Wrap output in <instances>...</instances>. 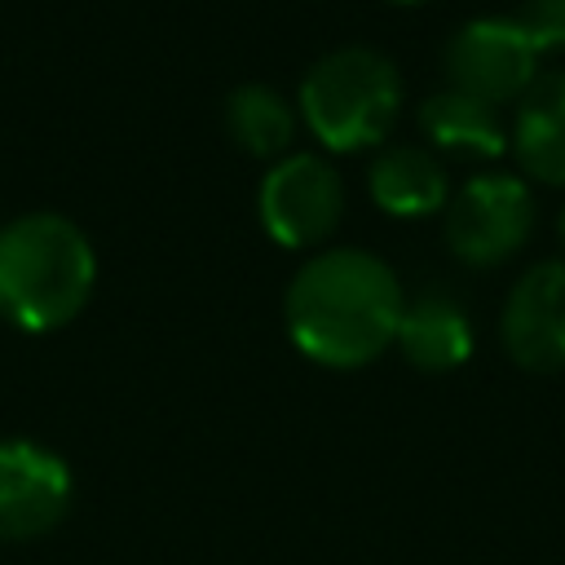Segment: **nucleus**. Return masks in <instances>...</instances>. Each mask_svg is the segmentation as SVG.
<instances>
[{
  "instance_id": "f257e3e1",
  "label": "nucleus",
  "mask_w": 565,
  "mask_h": 565,
  "mask_svg": "<svg viewBox=\"0 0 565 565\" xmlns=\"http://www.w3.org/2000/svg\"><path fill=\"white\" fill-rule=\"evenodd\" d=\"M402 305V282L380 256L362 247H335L296 269L282 309L287 331L305 358L353 371L375 362L397 340Z\"/></svg>"
},
{
  "instance_id": "f03ea898",
  "label": "nucleus",
  "mask_w": 565,
  "mask_h": 565,
  "mask_svg": "<svg viewBox=\"0 0 565 565\" xmlns=\"http://www.w3.org/2000/svg\"><path fill=\"white\" fill-rule=\"evenodd\" d=\"M97 282L84 230L57 212H26L0 230V318L18 331L71 322Z\"/></svg>"
},
{
  "instance_id": "7ed1b4c3",
  "label": "nucleus",
  "mask_w": 565,
  "mask_h": 565,
  "mask_svg": "<svg viewBox=\"0 0 565 565\" xmlns=\"http://www.w3.org/2000/svg\"><path fill=\"white\" fill-rule=\"evenodd\" d=\"M300 119L327 150H366L388 137L402 110V75L375 49H335L300 79Z\"/></svg>"
},
{
  "instance_id": "20e7f679",
  "label": "nucleus",
  "mask_w": 565,
  "mask_h": 565,
  "mask_svg": "<svg viewBox=\"0 0 565 565\" xmlns=\"http://www.w3.org/2000/svg\"><path fill=\"white\" fill-rule=\"evenodd\" d=\"M534 221H539V207L525 177L477 172L446 199L441 234L455 260L472 269H494L530 243Z\"/></svg>"
},
{
  "instance_id": "39448f33",
  "label": "nucleus",
  "mask_w": 565,
  "mask_h": 565,
  "mask_svg": "<svg viewBox=\"0 0 565 565\" xmlns=\"http://www.w3.org/2000/svg\"><path fill=\"white\" fill-rule=\"evenodd\" d=\"M441 71L450 88L472 93L490 106H508L521 102L539 79V53L512 18H472L446 40Z\"/></svg>"
},
{
  "instance_id": "423d86ee",
  "label": "nucleus",
  "mask_w": 565,
  "mask_h": 565,
  "mask_svg": "<svg viewBox=\"0 0 565 565\" xmlns=\"http://www.w3.org/2000/svg\"><path fill=\"white\" fill-rule=\"evenodd\" d=\"M344 216V181L318 154H287L260 181V225L282 247H318Z\"/></svg>"
},
{
  "instance_id": "0eeeda50",
  "label": "nucleus",
  "mask_w": 565,
  "mask_h": 565,
  "mask_svg": "<svg viewBox=\"0 0 565 565\" xmlns=\"http://www.w3.org/2000/svg\"><path fill=\"white\" fill-rule=\"evenodd\" d=\"M499 340L503 353L530 375L565 371V256L530 265L508 287Z\"/></svg>"
},
{
  "instance_id": "6e6552de",
  "label": "nucleus",
  "mask_w": 565,
  "mask_h": 565,
  "mask_svg": "<svg viewBox=\"0 0 565 565\" xmlns=\"http://www.w3.org/2000/svg\"><path fill=\"white\" fill-rule=\"evenodd\" d=\"M71 508V468L62 455L9 437L0 441V539L49 534Z\"/></svg>"
},
{
  "instance_id": "1a4fd4ad",
  "label": "nucleus",
  "mask_w": 565,
  "mask_h": 565,
  "mask_svg": "<svg viewBox=\"0 0 565 565\" xmlns=\"http://www.w3.org/2000/svg\"><path fill=\"white\" fill-rule=\"evenodd\" d=\"M411 366L419 371H455L472 353V318L446 287H424L402 305L397 340H393Z\"/></svg>"
},
{
  "instance_id": "9d476101",
  "label": "nucleus",
  "mask_w": 565,
  "mask_h": 565,
  "mask_svg": "<svg viewBox=\"0 0 565 565\" xmlns=\"http://www.w3.org/2000/svg\"><path fill=\"white\" fill-rule=\"evenodd\" d=\"M508 146L530 181L565 190V71H547L525 88Z\"/></svg>"
},
{
  "instance_id": "9b49d317",
  "label": "nucleus",
  "mask_w": 565,
  "mask_h": 565,
  "mask_svg": "<svg viewBox=\"0 0 565 565\" xmlns=\"http://www.w3.org/2000/svg\"><path fill=\"white\" fill-rule=\"evenodd\" d=\"M419 128L446 154L499 159L508 150V124L499 119V106H490L472 93H459L450 84L419 102Z\"/></svg>"
},
{
  "instance_id": "f8f14e48",
  "label": "nucleus",
  "mask_w": 565,
  "mask_h": 565,
  "mask_svg": "<svg viewBox=\"0 0 565 565\" xmlns=\"http://www.w3.org/2000/svg\"><path fill=\"white\" fill-rule=\"evenodd\" d=\"M366 185H371L375 207H384L388 216H433L450 199L446 168L424 146H388V150H380L371 159Z\"/></svg>"
},
{
  "instance_id": "ddd939ff",
  "label": "nucleus",
  "mask_w": 565,
  "mask_h": 565,
  "mask_svg": "<svg viewBox=\"0 0 565 565\" xmlns=\"http://www.w3.org/2000/svg\"><path fill=\"white\" fill-rule=\"evenodd\" d=\"M300 110L269 84H243L225 102V128L238 150L256 159H278L296 137Z\"/></svg>"
},
{
  "instance_id": "4468645a",
  "label": "nucleus",
  "mask_w": 565,
  "mask_h": 565,
  "mask_svg": "<svg viewBox=\"0 0 565 565\" xmlns=\"http://www.w3.org/2000/svg\"><path fill=\"white\" fill-rule=\"evenodd\" d=\"M512 22L534 53H565V0H521Z\"/></svg>"
},
{
  "instance_id": "2eb2a0df",
  "label": "nucleus",
  "mask_w": 565,
  "mask_h": 565,
  "mask_svg": "<svg viewBox=\"0 0 565 565\" xmlns=\"http://www.w3.org/2000/svg\"><path fill=\"white\" fill-rule=\"evenodd\" d=\"M556 238H561V252H565V203H561V216H556Z\"/></svg>"
},
{
  "instance_id": "dca6fc26",
  "label": "nucleus",
  "mask_w": 565,
  "mask_h": 565,
  "mask_svg": "<svg viewBox=\"0 0 565 565\" xmlns=\"http://www.w3.org/2000/svg\"><path fill=\"white\" fill-rule=\"evenodd\" d=\"M397 4H424V0H397Z\"/></svg>"
}]
</instances>
